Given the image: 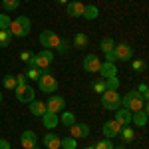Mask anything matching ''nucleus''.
Listing matches in <instances>:
<instances>
[{
    "label": "nucleus",
    "mask_w": 149,
    "mask_h": 149,
    "mask_svg": "<svg viewBox=\"0 0 149 149\" xmlns=\"http://www.w3.org/2000/svg\"><path fill=\"white\" fill-rule=\"evenodd\" d=\"M121 105L133 113V111H139V109H145V107H147V102L139 95L137 90H133V92L125 93V95L121 97Z\"/></svg>",
    "instance_id": "obj_1"
},
{
    "label": "nucleus",
    "mask_w": 149,
    "mask_h": 149,
    "mask_svg": "<svg viewBox=\"0 0 149 149\" xmlns=\"http://www.w3.org/2000/svg\"><path fill=\"white\" fill-rule=\"evenodd\" d=\"M38 86L44 93H54L58 90V80L56 76L50 72V70H40V78H38Z\"/></svg>",
    "instance_id": "obj_2"
},
{
    "label": "nucleus",
    "mask_w": 149,
    "mask_h": 149,
    "mask_svg": "<svg viewBox=\"0 0 149 149\" xmlns=\"http://www.w3.org/2000/svg\"><path fill=\"white\" fill-rule=\"evenodd\" d=\"M102 105L105 109H109V111H115V109H119L121 107V95L117 90H105L102 93Z\"/></svg>",
    "instance_id": "obj_3"
},
{
    "label": "nucleus",
    "mask_w": 149,
    "mask_h": 149,
    "mask_svg": "<svg viewBox=\"0 0 149 149\" xmlns=\"http://www.w3.org/2000/svg\"><path fill=\"white\" fill-rule=\"evenodd\" d=\"M54 62V52L52 50H42L40 54H34V60H32V66L38 70H48Z\"/></svg>",
    "instance_id": "obj_4"
},
{
    "label": "nucleus",
    "mask_w": 149,
    "mask_h": 149,
    "mask_svg": "<svg viewBox=\"0 0 149 149\" xmlns=\"http://www.w3.org/2000/svg\"><path fill=\"white\" fill-rule=\"evenodd\" d=\"M111 56H113L115 62H129V60H133V48L129 46V44H125V42L115 44Z\"/></svg>",
    "instance_id": "obj_5"
},
{
    "label": "nucleus",
    "mask_w": 149,
    "mask_h": 149,
    "mask_svg": "<svg viewBox=\"0 0 149 149\" xmlns=\"http://www.w3.org/2000/svg\"><path fill=\"white\" fill-rule=\"evenodd\" d=\"M40 44L46 48V50H54V48H60L62 38H60L56 32H52V30H44V32L40 34Z\"/></svg>",
    "instance_id": "obj_6"
},
{
    "label": "nucleus",
    "mask_w": 149,
    "mask_h": 149,
    "mask_svg": "<svg viewBox=\"0 0 149 149\" xmlns=\"http://www.w3.org/2000/svg\"><path fill=\"white\" fill-rule=\"evenodd\" d=\"M14 92H16V100L22 103H30L32 100H34L36 92L30 88V86H26V84H22V86H16L14 88Z\"/></svg>",
    "instance_id": "obj_7"
},
{
    "label": "nucleus",
    "mask_w": 149,
    "mask_h": 149,
    "mask_svg": "<svg viewBox=\"0 0 149 149\" xmlns=\"http://www.w3.org/2000/svg\"><path fill=\"white\" fill-rule=\"evenodd\" d=\"M64 107H66V100H64L62 95H54V93H50V100L46 102V109H48V111H52V113H60V111H64Z\"/></svg>",
    "instance_id": "obj_8"
},
{
    "label": "nucleus",
    "mask_w": 149,
    "mask_h": 149,
    "mask_svg": "<svg viewBox=\"0 0 149 149\" xmlns=\"http://www.w3.org/2000/svg\"><path fill=\"white\" fill-rule=\"evenodd\" d=\"M84 70L88 72V74H97L100 72V66H102V60L95 56V54H88V56L84 58Z\"/></svg>",
    "instance_id": "obj_9"
},
{
    "label": "nucleus",
    "mask_w": 149,
    "mask_h": 149,
    "mask_svg": "<svg viewBox=\"0 0 149 149\" xmlns=\"http://www.w3.org/2000/svg\"><path fill=\"white\" fill-rule=\"evenodd\" d=\"M119 129H121V125L115 121V119H107L105 123H103L102 127V131H103V135H105V139H113L119 135Z\"/></svg>",
    "instance_id": "obj_10"
},
{
    "label": "nucleus",
    "mask_w": 149,
    "mask_h": 149,
    "mask_svg": "<svg viewBox=\"0 0 149 149\" xmlns=\"http://www.w3.org/2000/svg\"><path fill=\"white\" fill-rule=\"evenodd\" d=\"M70 129V135L74 139H84L90 135V125L88 123H74L72 127H68Z\"/></svg>",
    "instance_id": "obj_11"
},
{
    "label": "nucleus",
    "mask_w": 149,
    "mask_h": 149,
    "mask_svg": "<svg viewBox=\"0 0 149 149\" xmlns=\"http://www.w3.org/2000/svg\"><path fill=\"white\" fill-rule=\"evenodd\" d=\"M20 143H22L24 149H32L38 145V135H36L32 129H26L22 135H20Z\"/></svg>",
    "instance_id": "obj_12"
},
{
    "label": "nucleus",
    "mask_w": 149,
    "mask_h": 149,
    "mask_svg": "<svg viewBox=\"0 0 149 149\" xmlns=\"http://www.w3.org/2000/svg\"><path fill=\"white\" fill-rule=\"evenodd\" d=\"M84 6H86V4H81V2H78V0H74V2H68L66 12H68L70 18H81V14H84Z\"/></svg>",
    "instance_id": "obj_13"
},
{
    "label": "nucleus",
    "mask_w": 149,
    "mask_h": 149,
    "mask_svg": "<svg viewBox=\"0 0 149 149\" xmlns=\"http://www.w3.org/2000/svg\"><path fill=\"white\" fill-rule=\"evenodd\" d=\"M113 119L119 123V125H129V123H131V111L125 109V107H119V109H115Z\"/></svg>",
    "instance_id": "obj_14"
},
{
    "label": "nucleus",
    "mask_w": 149,
    "mask_h": 149,
    "mask_svg": "<svg viewBox=\"0 0 149 149\" xmlns=\"http://www.w3.org/2000/svg\"><path fill=\"white\" fill-rule=\"evenodd\" d=\"M28 109H30V113L36 115V117H42V115L46 113V102H36V100H32V102L28 103Z\"/></svg>",
    "instance_id": "obj_15"
},
{
    "label": "nucleus",
    "mask_w": 149,
    "mask_h": 149,
    "mask_svg": "<svg viewBox=\"0 0 149 149\" xmlns=\"http://www.w3.org/2000/svg\"><path fill=\"white\" fill-rule=\"evenodd\" d=\"M131 123H135L137 127H145L147 125V107L145 109H139L131 113Z\"/></svg>",
    "instance_id": "obj_16"
},
{
    "label": "nucleus",
    "mask_w": 149,
    "mask_h": 149,
    "mask_svg": "<svg viewBox=\"0 0 149 149\" xmlns=\"http://www.w3.org/2000/svg\"><path fill=\"white\" fill-rule=\"evenodd\" d=\"M100 74H102V80H105V78L117 76V68H115V64H111V62H102V66H100Z\"/></svg>",
    "instance_id": "obj_17"
},
{
    "label": "nucleus",
    "mask_w": 149,
    "mask_h": 149,
    "mask_svg": "<svg viewBox=\"0 0 149 149\" xmlns=\"http://www.w3.org/2000/svg\"><path fill=\"white\" fill-rule=\"evenodd\" d=\"M60 141H62V137H58L56 133H46V135L42 137V143H44L48 149H60Z\"/></svg>",
    "instance_id": "obj_18"
},
{
    "label": "nucleus",
    "mask_w": 149,
    "mask_h": 149,
    "mask_svg": "<svg viewBox=\"0 0 149 149\" xmlns=\"http://www.w3.org/2000/svg\"><path fill=\"white\" fill-rule=\"evenodd\" d=\"M8 32H10L12 36H16V38H24V36L30 34L26 28H22V24L16 22V20H12V22H10V26H8Z\"/></svg>",
    "instance_id": "obj_19"
},
{
    "label": "nucleus",
    "mask_w": 149,
    "mask_h": 149,
    "mask_svg": "<svg viewBox=\"0 0 149 149\" xmlns=\"http://www.w3.org/2000/svg\"><path fill=\"white\" fill-rule=\"evenodd\" d=\"M42 123L48 127V129H54V127L60 123V117L58 113H52V111H46V113L42 115Z\"/></svg>",
    "instance_id": "obj_20"
},
{
    "label": "nucleus",
    "mask_w": 149,
    "mask_h": 149,
    "mask_svg": "<svg viewBox=\"0 0 149 149\" xmlns=\"http://www.w3.org/2000/svg\"><path fill=\"white\" fill-rule=\"evenodd\" d=\"M100 16V8L95 6V4H88V6H84V14H81V18H86V20H95Z\"/></svg>",
    "instance_id": "obj_21"
},
{
    "label": "nucleus",
    "mask_w": 149,
    "mask_h": 149,
    "mask_svg": "<svg viewBox=\"0 0 149 149\" xmlns=\"http://www.w3.org/2000/svg\"><path fill=\"white\" fill-rule=\"evenodd\" d=\"M119 135H121V139H123L125 143H131V141L135 139V131H133V127H131V125H121Z\"/></svg>",
    "instance_id": "obj_22"
},
{
    "label": "nucleus",
    "mask_w": 149,
    "mask_h": 149,
    "mask_svg": "<svg viewBox=\"0 0 149 149\" xmlns=\"http://www.w3.org/2000/svg\"><path fill=\"white\" fill-rule=\"evenodd\" d=\"M60 123H64V125L66 127H72L74 125V123H76V115L72 113V111H66V109H64V111H60Z\"/></svg>",
    "instance_id": "obj_23"
},
{
    "label": "nucleus",
    "mask_w": 149,
    "mask_h": 149,
    "mask_svg": "<svg viewBox=\"0 0 149 149\" xmlns=\"http://www.w3.org/2000/svg\"><path fill=\"white\" fill-rule=\"evenodd\" d=\"M90 44V36L84 34V32H80V34H76V38H74V46L78 48V50H81V48H86Z\"/></svg>",
    "instance_id": "obj_24"
},
{
    "label": "nucleus",
    "mask_w": 149,
    "mask_h": 149,
    "mask_svg": "<svg viewBox=\"0 0 149 149\" xmlns=\"http://www.w3.org/2000/svg\"><path fill=\"white\" fill-rule=\"evenodd\" d=\"M100 48H102V52L107 56V54H111L113 52V48H115V42L111 40V38H103L102 42H100Z\"/></svg>",
    "instance_id": "obj_25"
},
{
    "label": "nucleus",
    "mask_w": 149,
    "mask_h": 149,
    "mask_svg": "<svg viewBox=\"0 0 149 149\" xmlns=\"http://www.w3.org/2000/svg\"><path fill=\"white\" fill-rule=\"evenodd\" d=\"M78 147V139H74L72 135L70 137H64L60 141V149H76Z\"/></svg>",
    "instance_id": "obj_26"
},
{
    "label": "nucleus",
    "mask_w": 149,
    "mask_h": 149,
    "mask_svg": "<svg viewBox=\"0 0 149 149\" xmlns=\"http://www.w3.org/2000/svg\"><path fill=\"white\" fill-rule=\"evenodd\" d=\"M131 70L133 72H137V74H143L145 70H147V64H145V60H131Z\"/></svg>",
    "instance_id": "obj_27"
},
{
    "label": "nucleus",
    "mask_w": 149,
    "mask_h": 149,
    "mask_svg": "<svg viewBox=\"0 0 149 149\" xmlns=\"http://www.w3.org/2000/svg\"><path fill=\"white\" fill-rule=\"evenodd\" d=\"M10 42H12V34L8 30H0V48L10 46Z\"/></svg>",
    "instance_id": "obj_28"
},
{
    "label": "nucleus",
    "mask_w": 149,
    "mask_h": 149,
    "mask_svg": "<svg viewBox=\"0 0 149 149\" xmlns=\"http://www.w3.org/2000/svg\"><path fill=\"white\" fill-rule=\"evenodd\" d=\"M103 84H105V90H117V88H119V78H117V76L105 78Z\"/></svg>",
    "instance_id": "obj_29"
},
{
    "label": "nucleus",
    "mask_w": 149,
    "mask_h": 149,
    "mask_svg": "<svg viewBox=\"0 0 149 149\" xmlns=\"http://www.w3.org/2000/svg\"><path fill=\"white\" fill-rule=\"evenodd\" d=\"M18 4H20V0H2L4 12H14L16 8H18Z\"/></svg>",
    "instance_id": "obj_30"
},
{
    "label": "nucleus",
    "mask_w": 149,
    "mask_h": 149,
    "mask_svg": "<svg viewBox=\"0 0 149 149\" xmlns=\"http://www.w3.org/2000/svg\"><path fill=\"white\" fill-rule=\"evenodd\" d=\"M20 60H22L24 64L32 66V60H34V52H30V50H24V52H20Z\"/></svg>",
    "instance_id": "obj_31"
},
{
    "label": "nucleus",
    "mask_w": 149,
    "mask_h": 149,
    "mask_svg": "<svg viewBox=\"0 0 149 149\" xmlns=\"http://www.w3.org/2000/svg\"><path fill=\"white\" fill-rule=\"evenodd\" d=\"M10 16L6 14V12H0V30H8V26H10Z\"/></svg>",
    "instance_id": "obj_32"
},
{
    "label": "nucleus",
    "mask_w": 149,
    "mask_h": 149,
    "mask_svg": "<svg viewBox=\"0 0 149 149\" xmlns=\"http://www.w3.org/2000/svg\"><path fill=\"white\" fill-rule=\"evenodd\" d=\"M93 149H113V143H111V139H102L93 145Z\"/></svg>",
    "instance_id": "obj_33"
},
{
    "label": "nucleus",
    "mask_w": 149,
    "mask_h": 149,
    "mask_svg": "<svg viewBox=\"0 0 149 149\" xmlns=\"http://www.w3.org/2000/svg\"><path fill=\"white\" fill-rule=\"evenodd\" d=\"M24 76H26L28 80H38V78H40V70L34 68V66H30V68H28V72H26Z\"/></svg>",
    "instance_id": "obj_34"
},
{
    "label": "nucleus",
    "mask_w": 149,
    "mask_h": 149,
    "mask_svg": "<svg viewBox=\"0 0 149 149\" xmlns=\"http://www.w3.org/2000/svg\"><path fill=\"white\" fill-rule=\"evenodd\" d=\"M4 88H6V90H14V88H16V78H14V76H6V78H4Z\"/></svg>",
    "instance_id": "obj_35"
},
{
    "label": "nucleus",
    "mask_w": 149,
    "mask_h": 149,
    "mask_svg": "<svg viewBox=\"0 0 149 149\" xmlns=\"http://www.w3.org/2000/svg\"><path fill=\"white\" fill-rule=\"evenodd\" d=\"M92 88H93V92H97V93H103V92H105V84H103V80H95L92 84Z\"/></svg>",
    "instance_id": "obj_36"
},
{
    "label": "nucleus",
    "mask_w": 149,
    "mask_h": 149,
    "mask_svg": "<svg viewBox=\"0 0 149 149\" xmlns=\"http://www.w3.org/2000/svg\"><path fill=\"white\" fill-rule=\"evenodd\" d=\"M137 92H139V95L147 102L149 100V92H147V84H139V88H137Z\"/></svg>",
    "instance_id": "obj_37"
},
{
    "label": "nucleus",
    "mask_w": 149,
    "mask_h": 149,
    "mask_svg": "<svg viewBox=\"0 0 149 149\" xmlns=\"http://www.w3.org/2000/svg\"><path fill=\"white\" fill-rule=\"evenodd\" d=\"M14 78H16V86H22V84H26V76H24V74H16Z\"/></svg>",
    "instance_id": "obj_38"
},
{
    "label": "nucleus",
    "mask_w": 149,
    "mask_h": 149,
    "mask_svg": "<svg viewBox=\"0 0 149 149\" xmlns=\"http://www.w3.org/2000/svg\"><path fill=\"white\" fill-rule=\"evenodd\" d=\"M0 149H10V141H6V139H0Z\"/></svg>",
    "instance_id": "obj_39"
},
{
    "label": "nucleus",
    "mask_w": 149,
    "mask_h": 149,
    "mask_svg": "<svg viewBox=\"0 0 149 149\" xmlns=\"http://www.w3.org/2000/svg\"><path fill=\"white\" fill-rule=\"evenodd\" d=\"M56 2H60V4H68L70 0H56Z\"/></svg>",
    "instance_id": "obj_40"
},
{
    "label": "nucleus",
    "mask_w": 149,
    "mask_h": 149,
    "mask_svg": "<svg viewBox=\"0 0 149 149\" xmlns=\"http://www.w3.org/2000/svg\"><path fill=\"white\" fill-rule=\"evenodd\" d=\"M113 149H125V147H123V145H119V147H113Z\"/></svg>",
    "instance_id": "obj_41"
},
{
    "label": "nucleus",
    "mask_w": 149,
    "mask_h": 149,
    "mask_svg": "<svg viewBox=\"0 0 149 149\" xmlns=\"http://www.w3.org/2000/svg\"><path fill=\"white\" fill-rule=\"evenodd\" d=\"M0 102H2V92H0Z\"/></svg>",
    "instance_id": "obj_42"
},
{
    "label": "nucleus",
    "mask_w": 149,
    "mask_h": 149,
    "mask_svg": "<svg viewBox=\"0 0 149 149\" xmlns=\"http://www.w3.org/2000/svg\"><path fill=\"white\" fill-rule=\"evenodd\" d=\"M32 149H40V147H38V145H36V147H32Z\"/></svg>",
    "instance_id": "obj_43"
},
{
    "label": "nucleus",
    "mask_w": 149,
    "mask_h": 149,
    "mask_svg": "<svg viewBox=\"0 0 149 149\" xmlns=\"http://www.w3.org/2000/svg\"><path fill=\"white\" fill-rule=\"evenodd\" d=\"M86 149H93V147H86Z\"/></svg>",
    "instance_id": "obj_44"
},
{
    "label": "nucleus",
    "mask_w": 149,
    "mask_h": 149,
    "mask_svg": "<svg viewBox=\"0 0 149 149\" xmlns=\"http://www.w3.org/2000/svg\"><path fill=\"white\" fill-rule=\"evenodd\" d=\"M26 2H30V0H26Z\"/></svg>",
    "instance_id": "obj_45"
}]
</instances>
